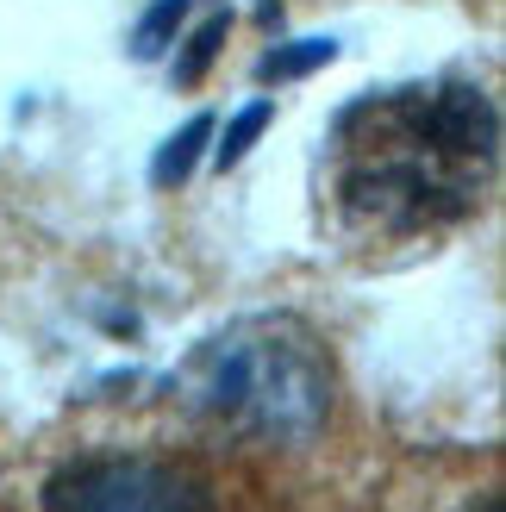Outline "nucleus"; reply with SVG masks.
I'll return each instance as SVG.
<instances>
[{
	"mask_svg": "<svg viewBox=\"0 0 506 512\" xmlns=\"http://www.w3.org/2000/svg\"><path fill=\"white\" fill-rule=\"evenodd\" d=\"M207 138H213V119L207 113H194L175 138H163V150L150 157V182L157 188H182L188 175H194V163L207 157Z\"/></svg>",
	"mask_w": 506,
	"mask_h": 512,
	"instance_id": "20e7f679",
	"label": "nucleus"
},
{
	"mask_svg": "<svg viewBox=\"0 0 506 512\" xmlns=\"http://www.w3.org/2000/svg\"><path fill=\"white\" fill-rule=\"evenodd\" d=\"M175 400L244 444H307L332 419L338 369L307 319L244 313L188 350L175 369Z\"/></svg>",
	"mask_w": 506,
	"mask_h": 512,
	"instance_id": "f03ea898",
	"label": "nucleus"
},
{
	"mask_svg": "<svg viewBox=\"0 0 506 512\" xmlns=\"http://www.w3.org/2000/svg\"><path fill=\"white\" fill-rule=\"evenodd\" d=\"M182 13H188V0H150L144 19H138V32H132V57L138 63L163 57V50L175 44V32H182Z\"/></svg>",
	"mask_w": 506,
	"mask_h": 512,
	"instance_id": "6e6552de",
	"label": "nucleus"
},
{
	"mask_svg": "<svg viewBox=\"0 0 506 512\" xmlns=\"http://www.w3.org/2000/svg\"><path fill=\"white\" fill-rule=\"evenodd\" d=\"M225 32H232V13H207V19H200L194 32H188V44L175 50V63H169V82H175V88H194L200 75L213 69V57L225 50Z\"/></svg>",
	"mask_w": 506,
	"mask_h": 512,
	"instance_id": "39448f33",
	"label": "nucleus"
},
{
	"mask_svg": "<svg viewBox=\"0 0 506 512\" xmlns=\"http://www.w3.org/2000/svg\"><path fill=\"white\" fill-rule=\"evenodd\" d=\"M500 169V107L482 82L438 75L363 94L332 119L325 194L338 225L375 244H413L463 225Z\"/></svg>",
	"mask_w": 506,
	"mask_h": 512,
	"instance_id": "f257e3e1",
	"label": "nucleus"
},
{
	"mask_svg": "<svg viewBox=\"0 0 506 512\" xmlns=\"http://www.w3.org/2000/svg\"><path fill=\"white\" fill-rule=\"evenodd\" d=\"M269 119H275V100H250V107H238L232 125H225V138L213 144V169H238L250 157V144L269 132Z\"/></svg>",
	"mask_w": 506,
	"mask_h": 512,
	"instance_id": "423d86ee",
	"label": "nucleus"
},
{
	"mask_svg": "<svg viewBox=\"0 0 506 512\" xmlns=\"http://www.w3.org/2000/svg\"><path fill=\"white\" fill-rule=\"evenodd\" d=\"M469 512H506V500H500V494H488L482 506H469Z\"/></svg>",
	"mask_w": 506,
	"mask_h": 512,
	"instance_id": "1a4fd4ad",
	"label": "nucleus"
},
{
	"mask_svg": "<svg viewBox=\"0 0 506 512\" xmlns=\"http://www.w3.org/2000/svg\"><path fill=\"white\" fill-rule=\"evenodd\" d=\"M338 57V44L332 38H294V44H275L269 57L257 63L263 82H294V75H313L319 63H332Z\"/></svg>",
	"mask_w": 506,
	"mask_h": 512,
	"instance_id": "0eeeda50",
	"label": "nucleus"
},
{
	"mask_svg": "<svg viewBox=\"0 0 506 512\" xmlns=\"http://www.w3.org/2000/svg\"><path fill=\"white\" fill-rule=\"evenodd\" d=\"M44 512H207V488L169 456L100 450L44 481Z\"/></svg>",
	"mask_w": 506,
	"mask_h": 512,
	"instance_id": "7ed1b4c3",
	"label": "nucleus"
}]
</instances>
